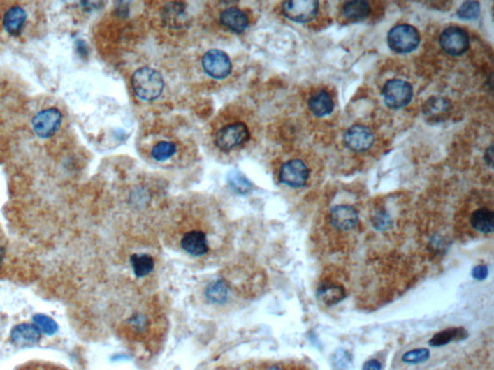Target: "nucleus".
I'll return each mask as SVG.
<instances>
[{
  "mask_svg": "<svg viewBox=\"0 0 494 370\" xmlns=\"http://www.w3.org/2000/svg\"><path fill=\"white\" fill-rule=\"evenodd\" d=\"M134 94L140 100L152 101L161 95L164 88V77L158 71L149 67L138 68L131 77Z\"/></svg>",
  "mask_w": 494,
  "mask_h": 370,
  "instance_id": "f257e3e1",
  "label": "nucleus"
},
{
  "mask_svg": "<svg viewBox=\"0 0 494 370\" xmlns=\"http://www.w3.org/2000/svg\"><path fill=\"white\" fill-rule=\"evenodd\" d=\"M387 40L390 49L404 54L417 49L420 44V35L412 25L398 24L390 30Z\"/></svg>",
  "mask_w": 494,
  "mask_h": 370,
  "instance_id": "f03ea898",
  "label": "nucleus"
},
{
  "mask_svg": "<svg viewBox=\"0 0 494 370\" xmlns=\"http://www.w3.org/2000/svg\"><path fill=\"white\" fill-rule=\"evenodd\" d=\"M63 115L59 109H43L32 119V128L35 134L42 139L50 138L57 134L62 125Z\"/></svg>",
  "mask_w": 494,
  "mask_h": 370,
  "instance_id": "7ed1b4c3",
  "label": "nucleus"
},
{
  "mask_svg": "<svg viewBox=\"0 0 494 370\" xmlns=\"http://www.w3.org/2000/svg\"><path fill=\"white\" fill-rule=\"evenodd\" d=\"M385 105L390 108L400 109L409 105L412 100L414 91L409 82L401 80H392L385 83L382 89Z\"/></svg>",
  "mask_w": 494,
  "mask_h": 370,
  "instance_id": "20e7f679",
  "label": "nucleus"
},
{
  "mask_svg": "<svg viewBox=\"0 0 494 370\" xmlns=\"http://www.w3.org/2000/svg\"><path fill=\"white\" fill-rule=\"evenodd\" d=\"M249 131L243 123H235L220 129L215 136V144L223 151H230L247 143Z\"/></svg>",
  "mask_w": 494,
  "mask_h": 370,
  "instance_id": "39448f33",
  "label": "nucleus"
},
{
  "mask_svg": "<svg viewBox=\"0 0 494 370\" xmlns=\"http://www.w3.org/2000/svg\"><path fill=\"white\" fill-rule=\"evenodd\" d=\"M202 67L208 75L215 80H223L231 73L232 63L227 53L211 50L202 58Z\"/></svg>",
  "mask_w": 494,
  "mask_h": 370,
  "instance_id": "423d86ee",
  "label": "nucleus"
},
{
  "mask_svg": "<svg viewBox=\"0 0 494 370\" xmlns=\"http://www.w3.org/2000/svg\"><path fill=\"white\" fill-rule=\"evenodd\" d=\"M439 44L447 54L460 57L470 49V36L460 27H448L440 35Z\"/></svg>",
  "mask_w": 494,
  "mask_h": 370,
  "instance_id": "0eeeda50",
  "label": "nucleus"
},
{
  "mask_svg": "<svg viewBox=\"0 0 494 370\" xmlns=\"http://www.w3.org/2000/svg\"><path fill=\"white\" fill-rule=\"evenodd\" d=\"M308 179L309 169L303 161L293 159L281 167L279 179L283 184L293 188H300L307 184Z\"/></svg>",
  "mask_w": 494,
  "mask_h": 370,
  "instance_id": "6e6552de",
  "label": "nucleus"
},
{
  "mask_svg": "<svg viewBox=\"0 0 494 370\" xmlns=\"http://www.w3.org/2000/svg\"><path fill=\"white\" fill-rule=\"evenodd\" d=\"M283 13L296 22H307L318 14L319 3L315 0H293L284 2Z\"/></svg>",
  "mask_w": 494,
  "mask_h": 370,
  "instance_id": "1a4fd4ad",
  "label": "nucleus"
},
{
  "mask_svg": "<svg viewBox=\"0 0 494 370\" xmlns=\"http://www.w3.org/2000/svg\"><path fill=\"white\" fill-rule=\"evenodd\" d=\"M330 224L339 232H351L358 224V212L349 205H338L333 207L329 214Z\"/></svg>",
  "mask_w": 494,
  "mask_h": 370,
  "instance_id": "9d476101",
  "label": "nucleus"
},
{
  "mask_svg": "<svg viewBox=\"0 0 494 370\" xmlns=\"http://www.w3.org/2000/svg\"><path fill=\"white\" fill-rule=\"evenodd\" d=\"M29 22V13L22 5L10 6L2 16V27L5 31L13 37L22 34Z\"/></svg>",
  "mask_w": 494,
  "mask_h": 370,
  "instance_id": "9b49d317",
  "label": "nucleus"
},
{
  "mask_svg": "<svg viewBox=\"0 0 494 370\" xmlns=\"http://www.w3.org/2000/svg\"><path fill=\"white\" fill-rule=\"evenodd\" d=\"M344 141L349 149L361 153L373 146L375 137L368 126L354 125L344 133Z\"/></svg>",
  "mask_w": 494,
  "mask_h": 370,
  "instance_id": "f8f14e48",
  "label": "nucleus"
},
{
  "mask_svg": "<svg viewBox=\"0 0 494 370\" xmlns=\"http://www.w3.org/2000/svg\"><path fill=\"white\" fill-rule=\"evenodd\" d=\"M151 316L149 313H134L126 320L124 332L134 341H143L150 336L152 330Z\"/></svg>",
  "mask_w": 494,
  "mask_h": 370,
  "instance_id": "ddd939ff",
  "label": "nucleus"
},
{
  "mask_svg": "<svg viewBox=\"0 0 494 370\" xmlns=\"http://www.w3.org/2000/svg\"><path fill=\"white\" fill-rule=\"evenodd\" d=\"M42 332L35 324L22 323L12 329L11 342L15 346L30 347L40 341Z\"/></svg>",
  "mask_w": 494,
  "mask_h": 370,
  "instance_id": "4468645a",
  "label": "nucleus"
},
{
  "mask_svg": "<svg viewBox=\"0 0 494 370\" xmlns=\"http://www.w3.org/2000/svg\"><path fill=\"white\" fill-rule=\"evenodd\" d=\"M186 4L182 2H169L164 7L161 19L164 24L170 29H180L189 24Z\"/></svg>",
  "mask_w": 494,
  "mask_h": 370,
  "instance_id": "2eb2a0df",
  "label": "nucleus"
},
{
  "mask_svg": "<svg viewBox=\"0 0 494 370\" xmlns=\"http://www.w3.org/2000/svg\"><path fill=\"white\" fill-rule=\"evenodd\" d=\"M219 20L223 27L238 34L245 31L249 24L247 14L235 7L224 10L220 14Z\"/></svg>",
  "mask_w": 494,
  "mask_h": 370,
  "instance_id": "dca6fc26",
  "label": "nucleus"
},
{
  "mask_svg": "<svg viewBox=\"0 0 494 370\" xmlns=\"http://www.w3.org/2000/svg\"><path fill=\"white\" fill-rule=\"evenodd\" d=\"M317 296L324 305L333 306L346 298L347 291L340 283L326 282L319 286Z\"/></svg>",
  "mask_w": 494,
  "mask_h": 370,
  "instance_id": "f3484780",
  "label": "nucleus"
},
{
  "mask_svg": "<svg viewBox=\"0 0 494 370\" xmlns=\"http://www.w3.org/2000/svg\"><path fill=\"white\" fill-rule=\"evenodd\" d=\"M471 227L480 234H493L494 230V214L488 207H481L470 215Z\"/></svg>",
  "mask_w": 494,
  "mask_h": 370,
  "instance_id": "a211bd4d",
  "label": "nucleus"
},
{
  "mask_svg": "<svg viewBox=\"0 0 494 370\" xmlns=\"http://www.w3.org/2000/svg\"><path fill=\"white\" fill-rule=\"evenodd\" d=\"M449 101L443 98H430L423 106V113L430 121H440L450 112Z\"/></svg>",
  "mask_w": 494,
  "mask_h": 370,
  "instance_id": "6ab92c4d",
  "label": "nucleus"
},
{
  "mask_svg": "<svg viewBox=\"0 0 494 370\" xmlns=\"http://www.w3.org/2000/svg\"><path fill=\"white\" fill-rule=\"evenodd\" d=\"M309 109L317 117H324L333 112L334 103L333 98L326 91H319L308 101Z\"/></svg>",
  "mask_w": 494,
  "mask_h": 370,
  "instance_id": "aec40b11",
  "label": "nucleus"
},
{
  "mask_svg": "<svg viewBox=\"0 0 494 370\" xmlns=\"http://www.w3.org/2000/svg\"><path fill=\"white\" fill-rule=\"evenodd\" d=\"M468 338L467 331L463 327H454V328L445 329L442 332L435 334L429 344L433 347H442L447 346L451 342L456 341H463Z\"/></svg>",
  "mask_w": 494,
  "mask_h": 370,
  "instance_id": "412c9836",
  "label": "nucleus"
},
{
  "mask_svg": "<svg viewBox=\"0 0 494 370\" xmlns=\"http://www.w3.org/2000/svg\"><path fill=\"white\" fill-rule=\"evenodd\" d=\"M131 265L136 277L144 278L154 270V260L149 253H133L131 257Z\"/></svg>",
  "mask_w": 494,
  "mask_h": 370,
  "instance_id": "4be33fe9",
  "label": "nucleus"
},
{
  "mask_svg": "<svg viewBox=\"0 0 494 370\" xmlns=\"http://www.w3.org/2000/svg\"><path fill=\"white\" fill-rule=\"evenodd\" d=\"M370 5L367 1H349L343 6V15L351 22H361L366 19L370 14Z\"/></svg>",
  "mask_w": 494,
  "mask_h": 370,
  "instance_id": "5701e85b",
  "label": "nucleus"
},
{
  "mask_svg": "<svg viewBox=\"0 0 494 370\" xmlns=\"http://www.w3.org/2000/svg\"><path fill=\"white\" fill-rule=\"evenodd\" d=\"M177 147L172 142L162 141L152 149V157L157 161H166L176 154Z\"/></svg>",
  "mask_w": 494,
  "mask_h": 370,
  "instance_id": "b1692460",
  "label": "nucleus"
},
{
  "mask_svg": "<svg viewBox=\"0 0 494 370\" xmlns=\"http://www.w3.org/2000/svg\"><path fill=\"white\" fill-rule=\"evenodd\" d=\"M229 293V286L225 281L219 280L217 282L209 286L207 290V296L212 301L217 303H222L226 301L228 293Z\"/></svg>",
  "mask_w": 494,
  "mask_h": 370,
  "instance_id": "393cba45",
  "label": "nucleus"
},
{
  "mask_svg": "<svg viewBox=\"0 0 494 370\" xmlns=\"http://www.w3.org/2000/svg\"><path fill=\"white\" fill-rule=\"evenodd\" d=\"M33 322L42 333L49 334V336H52V334L57 333L58 331L57 322L50 318V316H45V314H35L33 316Z\"/></svg>",
  "mask_w": 494,
  "mask_h": 370,
  "instance_id": "a878e982",
  "label": "nucleus"
},
{
  "mask_svg": "<svg viewBox=\"0 0 494 370\" xmlns=\"http://www.w3.org/2000/svg\"><path fill=\"white\" fill-rule=\"evenodd\" d=\"M430 352L428 348H418L405 352L402 357V362L409 364H421L429 360Z\"/></svg>",
  "mask_w": 494,
  "mask_h": 370,
  "instance_id": "bb28decb",
  "label": "nucleus"
},
{
  "mask_svg": "<svg viewBox=\"0 0 494 370\" xmlns=\"http://www.w3.org/2000/svg\"><path fill=\"white\" fill-rule=\"evenodd\" d=\"M457 15L463 20L477 19L480 15V3L477 1H466L458 8Z\"/></svg>",
  "mask_w": 494,
  "mask_h": 370,
  "instance_id": "cd10ccee",
  "label": "nucleus"
},
{
  "mask_svg": "<svg viewBox=\"0 0 494 370\" xmlns=\"http://www.w3.org/2000/svg\"><path fill=\"white\" fill-rule=\"evenodd\" d=\"M228 179H229L230 184H231L233 188H234L235 191L240 192V193L248 191L250 186H252L250 182L247 181V177H243L242 175L238 171L232 172V173L229 175Z\"/></svg>",
  "mask_w": 494,
  "mask_h": 370,
  "instance_id": "c85d7f7f",
  "label": "nucleus"
},
{
  "mask_svg": "<svg viewBox=\"0 0 494 370\" xmlns=\"http://www.w3.org/2000/svg\"><path fill=\"white\" fill-rule=\"evenodd\" d=\"M488 266L484 265H480L476 266V267L473 268L472 270V276L473 278L475 279V280L478 281H483L485 280L486 277H488Z\"/></svg>",
  "mask_w": 494,
  "mask_h": 370,
  "instance_id": "c756f323",
  "label": "nucleus"
},
{
  "mask_svg": "<svg viewBox=\"0 0 494 370\" xmlns=\"http://www.w3.org/2000/svg\"><path fill=\"white\" fill-rule=\"evenodd\" d=\"M362 370H382V364L377 360H370L365 362Z\"/></svg>",
  "mask_w": 494,
  "mask_h": 370,
  "instance_id": "7c9ffc66",
  "label": "nucleus"
},
{
  "mask_svg": "<svg viewBox=\"0 0 494 370\" xmlns=\"http://www.w3.org/2000/svg\"><path fill=\"white\" fill-rule=\"evenodd\" d=\"M485 159L486 161V163L488 164L491 167L493 166V145H491L488 147V149H486V154H485Z\"/></svg>",
  "mask_w": 494,
  "mask_h": 370,
  "instance_id": "2f4dec72",
  "label": "nucleus"
},
{
  "mask_svg": "<svg viewBox=\"0 0 494 370\" xmlns=\"http://www.w3.org/2000/svg\"><path fill=\"white\" fill-rule=\"evenodd\" d=\"M17 370H49V369H48L47 367H45L44 366H43V364H27V366L22 367V369H20Z\"/></svg>",
  "mask_w": 494,
  "mask_h": 370,
  "instance_id": "473e14b6",
  "label": "nucleus"
},
{
  "mask_svg": "<svg viewBox=\"0 0 494 370\" xmlns=\"http://www.w3.org/2000/svg\"><path fill=\"white\" fill-rule=\"evenodd\" d=\"M6 249L3 246L0 245V268L3 265L5 258H6Z\"/></svg>",
  "mask_w": 494,
  "mask_h": 370,
  "instance_id": "72a5a7b5",
  "label": "nucleus"
}]
</instances>
